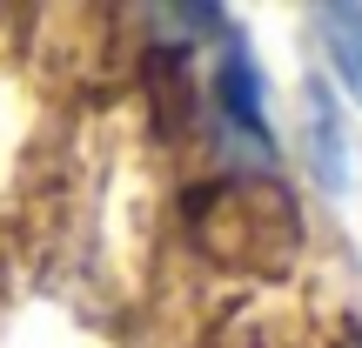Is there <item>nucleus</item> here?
<instances>
[{
	"label": "nucleus",
	"mask_w": 362,
	"mask_h": 348,
	"mask_svg": "<svg viewBox=\"0 0 362 348\" xmlns=\"http://www.w3.org/2000/svg\"><path fill=\"white\" fill-rule=\"evenodd\" d=\"M215 107H221V134L248 148L255 168L275 161V134H269V107H262V74L248 61V40L228 27V54H221V74H215Z\"/></svg>",
	"instance_id": "1"
},
{
	"label": "nucleus",
	"mask_w": 362,
	"mask_h": 348,
	"mask_svg": "<svg viewBox=\"0 0 362 348\" xmlns=\"http://www.w3.org/2000/svg\"><path fill=\"white\" fill-rule=\"evenodd\" d=\"M302 114H309V161H315V181L329 194L349 188V134L336 121V101H329L322 80H302Z\"/></svg>",
	"instance_id": "2"
},
{
	"label": "nucleus",
	"mask_w": 362,
	"mask_h": 348,
	"mask_svg": "<svg viewBox=\"0 0 362 348\" xmlns=\"http://www.w3.org/2000/svg\"><path fill=\"white\" fill-rule=\"evenodd\" d=\"M315 27H322V47H329V61H336V74H342V88L362 101V7H315Z\"/></svg>",
	"instance_id": "3"
}]
</instances>
